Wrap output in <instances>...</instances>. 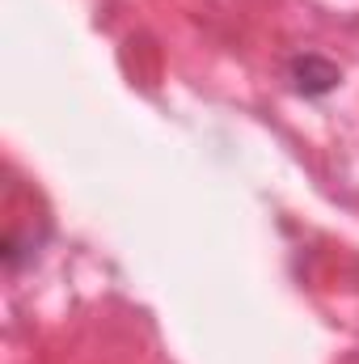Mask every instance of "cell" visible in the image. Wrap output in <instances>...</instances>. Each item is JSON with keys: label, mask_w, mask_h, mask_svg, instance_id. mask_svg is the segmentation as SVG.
I'll return each mask as SVG.
<instances>
[{"label": "cell", "mask_w": 359, "mask_h": 364, "mask_svg": "<svg viewBox=\"0 0 359 364\" xmlns=\"http://www.w3.org/2000/svg\"><path fill=\"white\" fill-rule=\"evenodd\" d=\"M338 64H330V60H321V55H296L292 60V85L300 93H309V97H321V93H330L338 85Z\"/></svg>", "instance_id": "cell-1"}]
</instances>
